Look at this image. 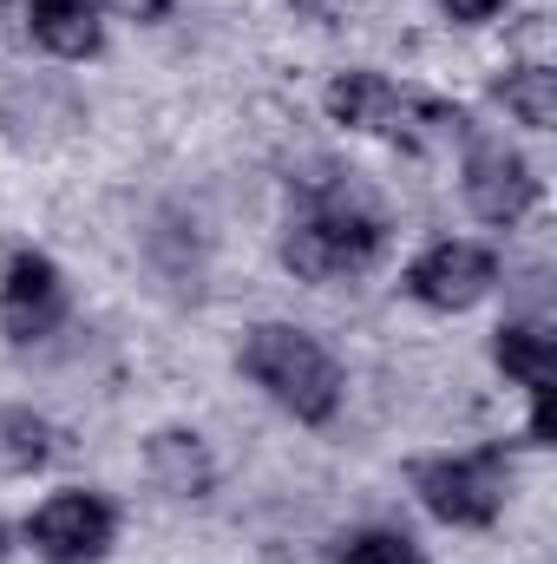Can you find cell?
I'll return each instance as SVG.
<instances>
[{
    "mask_svg": "<svg viewBox=\"0 0 557 564\" xmlns=\"http://www.w3.org/2000/svg\"><path fill=\"white\" fill-rule=\"evenodd\" d=\"M237 361H243V375L276 401L282 414H295V421H308V426H328L341 414V388H348V381H341L335 355H328L308 328L256 322V328L243 335Z\"/></svg>",
    "mask_w": 557,
    "mask_h": 564,
    "instance_id": "1",
    "label": "cell"
},
{
    "mask_svg": "<svg viewBox=\"0 0 557 564\" xmlns=\"http://www.w3.org/2000/svg\"><path fill=\"white\" fill-rule=\"evenodd\" d=\"M381 250H387V224L354 191H315L308 210L282 237V263L308 282L361 276V270H374Z\"/></svg>",
    "mask_w": 557,
    "mask_h": 564,
    "instance_id": "2",
    "label": "cell"
},
{
    "mask_svg": "<svg viewBox=\"0 0 557 564\" xmlns=\"http://www.w3.org/2000/svg\"><path fill=\"white\" fill-rule=\"evenodd\" d=\"M328 119L348 126V132H368V139L407 144V151H426L433 139H466V112L459 106H439V99H419V93H401L394 79L354 66L328 86Z\"/></svg>",
    "mask_w": 557,
    "mask_h": 564,
    "instance_id": "3",
    "label": "cell"
},
{
    "mask_svg": "<svg viewBox=\"0 0 557 564\" xmlns=\"http://www.w3.org/2000/svg\"><path fill=\"white\" fill-rule=\"evenodd\" d=\"M414 492L419 506L439 519V525H492L505 512V492H512V459L505 446H479V453H446V459H414Z\"/></svg>",
    "mask_w": 557,
    "mask_h": 564,
    "instance_id": "4",
    "label": "cell"
},
{
    "mask_svg": "<svg viewBox=\"0 0 557 564\" xmlns=\"http://www.w3.org/2000/svg\"><path fill=\"white\" fill-rule=\"evenodd\" d=\"M26 539L46 564H99L119 539V512L99 492H53L26 519Z\"/></svg>",
    "mask_w": 557,
    "mask_h": 564,
    "instance_id": "5",
    "label": "cell"
},
{
    "mask_svg": "<svg viewBox=\"0 0 557 564\" xmlns=\"http://www.w3.org/2000/svg\"><path fill=\"white\" fill-rule=\"evenodd\" d=\"M59 322H66V276H59V263L40 257V250H20L7 263V276H0V328H7V341H20V348L46 341Z\"/></svg>",
    "mask_w": 557,
    "mask_h": 564,
    "instance_id": "6",
    "label": "cell"
},
{
    "mask_svg": "<svg viewBox=\"0 0 557 564\" xmlns=\"http://www.w3.org/2000/svg\"><path fill=\"white\" fill-rule=\"evenodd\" d=\"M492 282H499V257L485 243H433L407 270V295L426 302V308H439V315H459V308L485 302Z\"/></svg>",
    "mask_w": 557,
    "mask_h": 564,
    "instance_id": "7",
    "label": "cell"
},
{
    "mask_svg": "<svg viewBox=\"0 0 557 564\" xmlns=\"http://www.w3.org/2000/svg\"><path fill=\"white\" fill-rule=\"evenodd\" d=\"M466 204H472V217L479 224H499V230H512L532 204H538V177H532V164L512 151V144H472L466 151Z\"/></svg>",
    "mask_w": 557,
    "mask_h": 564,
    "instance_id": "8",
    "label": "cell"
},
{
    "mask_svg": "<svg viewBox=\"0 0 557 564\" xmlns=\"http://www.w3.org/2000/svg\"><path fill=\"white\" fill-rule=\"evenodd\" d=\"M144 466L171 499H204L217 486V459H210L204 433H190V426H157L144 440Z\"/></svg>",
    "mask_w": 557,
    "mask_h": 564,
    "instance_id": "9",
    "label": "cell"
},
{
    "mask_svg": "<svg viewBox=\"0 0 557 564\" xmlns=\"http://www.w3.org/2000/svg\"><path fill=\"white\" fill-rule=\"evenodd\" d=\"M106 0H26V26L46 53L59 59H92L106 46V20H99Z\"/></svg>",
    "mask_w": 557,
    "mask_h": 564,
    "instance_id": "10",
    "label": "cell"
},
{
    "mask_svg": "<svg viewBox=\"0 0 557 564\" xmlns=\"http://www.w3.org/2000/svg\"><path fill=\"white\" fill-rule=\"evenodd\" d=\"M492 361H499L512 381H525V394L557 388V335L545 322H505L499 341H492Z\"/></svg>",
    "mask_w": 557,
    "mask_h": 564,
    "instance_id": "11",
    "label": "cell"
},
{
    "mask_svg": "<svg viewBox=\"0 0 557 564\" xmlns=\"http://www.w3.org/2000/svg\"><path fill=\"white\" fill-rule=\"evenodd\" d=\"M492 99L518 126H532V132H551L557 126V73L551 66H512V73H499L492 79Z\"/></svg>",
    "mask_w": 557,
    "mask_h": 564,
    "instance_id": "12",
    "label": "cell"
},
{
    "mask_svg": "<svg viewBox=\"0 0 557 564\" xmlns=\"http://www.w3.org/2000/svg\"><path fill=\"white\" fill-rule=\"evenodd\" d=\"M53 453V426L26 408H0V473H33Z\"/></svg>",
    "mask_w": 557,
    "mask_h": 564,
    "instance_id": "13",
    "label": "cell"
},
{
    "mask_svg": "<svg viewBox=\"0 0 557 564\" xmlns=\"http://www.w3.org/2000/svg\"><path fill=\"white\" fill-rule=\"evenodd\" d=\"M335 564H426V552H419L407 532H394V525H368V532H348L341 539Z\"/></svg>",
    "mask_w": 557,
    "mask_h": 564,
    "instance_id": "14",
    "label": "cell"
},
{
    "mask_svg": "<svg viewBox=\"0 0 557 564\" xmlns=\"http://www.w3.org/2000/svg\"><path fill=\"white\" fill-rule=\"evenodd\" d=\"M439 7H446L452 20H466V26H485V20H492L505 0H439Z\"/></svg>",
    "mask_w": 557,
    "mask_h": 564,
    "instance_id": "15",
    "label": "cell"
},
{
    "mask_svg": "<svg viewBox=\"0 0 557 564\" xmlns=\"http://www.w3.org/2000/svg\"><path fill=\"white\" fill-rule=\"evenodd\" d=\"M112 7H119L125 20H164V13H171V0H112Z\"/></svg>",
    "mask_w": 557,
    "mask_h": 564,
    "instance_id": "16",
    "label": "cell"
},
{
    "mask_svg": "<svg viewBox=\"0 0 557 564\" xmlns=\"http://www.w3.org/2000/svg\"><path fill=\"white\" fill-rule=\"evenodd\" d=\"M0 558H7V539H0Z\"/></svg>",
    "mask_w": 557,
    "mask_h": 564,
    "instance_id": "17",
    "label": "cell"
}]
</instances>
